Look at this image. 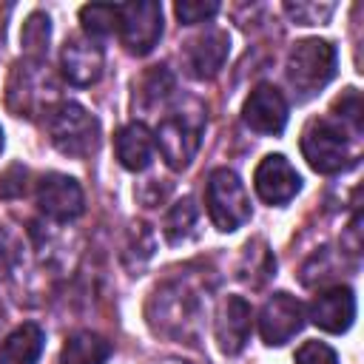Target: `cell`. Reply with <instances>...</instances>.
Listing matches in <instances>:
<instances>
[{
	"mask_svg": "<svg viewBox=\"0 0 364 364\" xmlns=\"http://www.w3.org/2000/svg\"><path fill=\"white\" fill-rule=\"evenodd\" d=\"M336 65H338L336 46L330 40L307 37L299 40L287 54V80L299 91V97L307 100L336 77Z\"/></svg>",
	"mask_w": 364,
	"mask_h": 364,
	"instance_id": "cell-1",
	"label": "cell"
},
{
	"mask_svg": "<svg viewBox=\"0 0 364 364\" xmlns=\"http://www.w3.org/2000/svg\"><path fill=\"white\" fill-rule=\"evenodd\" d=\"M48 139L60 154L82 159L100 145V122L80 102H60L48 111Z\"/></svg>",
	"mask_w": 364,
	"mask_h": 364,
	"instance_id": "cell-2",
	"label": "cell"
},
{
	"mask_svg": "<svg viewBox=\"0 0 364 364\" xmlns=\"http://www.w3.org/2000/svg\"><path fill=\"white\" fill-rule=\"evenodd\" d=\"M205 205H208V216H210L213 228L222 233H230L250 219L247 191L230 168L210 171L208 185H205Z\"/></svg>",
	"mask_w": 364,
	"mask_h": 364,
	"instance_id": "cell-3",
	"label": "cell"
},
{
	"mask_svg": "<svg viewBox=\"0 0 364 364\" xmlns=\"http://www.w3.org/2000/svg\"><path fill=\"white\" fill-rule=\"evenodd\" d=\"M301 154L307 165L318 173H338L353 165V151L344 128L327 117L310 119L301 134Z\"/></svg>",
	"mask_w": 364,
	"mask_h": 364,
	"instance_id": "cell-4",
	"label": "cell"
},
{
	"mask_svg": "<svg viewBox=\"0 0 364 364\" xmlns=\"http://www.w3.org/2000/svg\"><path fill=\"white\" fill-rule=\"evenodd\" d=\"M202 128H205V117L202 111H182L173 117H165L154 134V142L159 145L162 159L168 162V168L182 171L191 165V159L199 151L202 142Z\"/></svg>",
	"mask_w": 364,
	"mask_h": 364,
	"instance_id": "cell-5",
	"label": "cell"
},
{
	"mask_svg": "<svg viewBox=\"0 0 364 364\" xmlns=\"http://www.w3.org/2000/svg\"><path fill=\"white\" fill-rule=\"evenodd\" d=\"M162 37V6L154 0H136L119 6V40L122 46L142 57Z\"/></svg>",
	"mask_w": 364,
	"mask_h": 364,
	"instance_id": "cell-6",
	"label": "cell"
},
{
	"mask_svg": "<svg viewBox=\"0 0 364 364\" xmlns=\"http://www.w3.org/2000/svg\"><path fill=\"white\" fill-rule=\"evenodd\" d=\"M304 327V307L290 293H273L259 313V333L264 344L282 347Z\"/></svg>",
	"mask_w": 364,
	"mask_h": 364,
	"instance_id": "cell-7",
	"label": "cell"
},
{
	"mask_svg": "<svg viewBox=\"0 0 364 364\" xmlns=\"http://www.w3.org/2000/svg\"><path fill=\"white\" fill-rule=\"evenodd\" d=\"M82 188L65 173H46L37 182V208L54 222H71L82 213Z\"/></svg>",
	"mask_w": 364,
	"mask_h": 364,
	"instance_id": "cell-8",
	"label": "cell"
},
{
	"mask_svg": "<svg viewBox=\"0 0 364 364\" xmlns=\"http://www.w3.org/2000/svg\"><path fill=\"white\" fill-rule=\"evenodd\" d=\"M253 185H256V193L267 205H284L301 191V176L287 162V156L267 154L253 173Z\"/></svg>",
	"mask_w": 364,
	"mask_h": 364,
	"instance_id": "cell-9",
	"label": "cell"
},
{
	"mask_svg": "<svg viewBox=\"0 0 364 364\" xmlns=\"http://www.w3.org/2000/svg\"><path fill=\"white\" fill-rule=\"evenodd\" d=\"M242 119L256 134H282L287 125V102L273 85H259L242 105Z\"/></svg>",
	"mask_w": 364,
	"mask_h": 364,
	"instance_id": "cell-10",
	"label": "cell"
},
{
	"mask_svg": "<svg viewBox=\"0 0 364 364\" xmlns=\"http://www.w3.org/2000/svg\"><path fill=\"white\" fill-rule=\"evenodd\" d=\"M102 65H105L102 48L91 37L65 40L63 54H60V68L71 85H94L102 77Z\"/></svg>",
	"mask_w": 364,
	"mask_h": 364,
	"instance_id": "cell-11",
	"label": "cell"
},
{
	"mask_svg": "<svg viewBox=\"0 0 364 364\" xmlns=\"http://www.w3.org/2000/svg\"><path fill=\"white\" fill-rule=\"evenodd\" d=\"M253 327V310L242 296H228L216 313V341L225 355H236L245 350Z\"/></svg>",
	"mask_w": 364,
	"mask_h": 364,
	"instance_id": "cell-12",
	"label": "cell"
},
{
	"mask_svg": "<svg viewBox=\"0 0 364 364\" xmlns=\"http://www.w3.org/2000/svg\"><path fill=\"white\" fill-rule=\"evenodd\" d=\"M355 318V296L350 287H330L310 301V321L324 333H344Z\"/></svg>",
	"mask_w": 364,
	"mask_h": 364,
	"instance_id": "cell-13",
	"label": "cell"
},
{
	"mask_svg": "<svg viewBox=\"0 0 364 364\" xmlns=\"http://www.w3.org/2000/svg\"><path fill=\"white\" fill-rule=\"evenodd\" d=\"M228 51H230V40L219 28H210L202 37L191 40V46H188V68H191V74L199 77V80L216 77L219 68L228 60Z\"/></svg>",
	"mask_w": 364,
	"mask_h": 364,
	"instance_id": "cell-14",
	"label": "cell"
},
{
	"mask_svg": "<svg viewBox=\"0 0 364 364\" xmlns=\"http://www.w3.org/2000/svg\"><path fill=\"white\" fill-rule=\"evenodd\" d=\"M114 148H117V159L125 171H145L151 165V154H154V134L142 122H131V125L119 128V134L114 136Z\"/></svg>",
	"mask_w": 364,
	"mask_h": 364,
	"instance_id": "cell-15",
	"label": "cell"
},
{
	"mask_svg": "<svg viewBox=\"0 0 364 364\" xmlns=\"http://www.w3.org/2000/svg\"><path fill=\"white\" fill-rule=\"evenodd\" d=\"M43 330L37 324H20L0 347V364H37L43 353Z\"/></svg>",
	"mask_w": 364,
	"mask_h": 364,
	"instance_id": "cell-16",
	"label": "cell"
},
{
	"mask_svg": "<svg viewBox=\"0 0 364 364\" xmlns=\"http://www.w3.org/2000/svg\"><path fill=\"white\" fill-rule=\"evenodd\" d=\"M111 353H114V347L108 338H102L91 330H82V333H74L63 344L60 364H105L111 358Z\"/></svg>",
	"mask_w": 364,
	"mask_h": 364,
	"instance_id": "cell-17",
	"label": "cell"
},
{
	"mask_svg": "<svg viewBox=\"0 0 364 364\" xmlns=\"http://www.w3.org/2000/svg\"><path fill=\"white\" fill-rule=\"evenodd\" d=\"M80 23L88 37H108L119 31V6L111 3H91L80 9Z\"/></svg>",
	"mask_w": 364,
	"mask_h": 364,
	"instance_id": "cell-18",
	"label": "cell"
},
{
	"mask_svg": "<svg viewBox=\"0 0 364 364\" xmlns=\"http://www.w3.org/2000/svg\"><path fill=\"white\" fill-rule=\"evenodd\" d=\"M48 37H51V20H48V14H43V11L28 14V20L23 23V31H20V43L26 46L28 60L40 63V60L46 57V51H48Z\"/></svg>",
	"mask_w": 364,
	"mask_h": 364,
	"instance_id": "cell-19",
	"label": "cell"
},
{
	"mask_svg": "<svg viewBox=\"0 0 364 364\" xmlns=\"http://www.w3.org/2000/svg\"><path fill=\"white\" fill-rule=\"evenodd\" d=\"M193 225H196V205H193V199L185 196L165 216V236H168V242H173V245L185 242L191 236Z\"/></svg>",
	"mask_w": 364,
	"mask_h": 364,
	"instance_id": "cell-20",
	"label": "cell"
},
{
	"mask_svg": "<svg viewBox=\"0 0 364 364\" xmlns=\"http://www.w3.org/2000/svg\"><path fill=\"white\" fill-rule=\"evenodd\" d=\"M333 3H284V11L299 23V26H318L327 23L333 14Z\"/></svg>",
	"mask_w": 364,
	"mask_h": 364,
	"instance_id": "cell-21",
	"label": "cell"
},
{
	"mask_svg": "<svg viewBox=\"0 0 364 364\" xmlns=\"http://www.w3.org/2000/svg\"><path fill=\"white\" fill-rule=\"evenodd\" d=\"M173 11H176L179 23L193 26V23L210 20V17L219 11V3H216V0H179V3L173 6Z\"/></svg>",
	"mask_w": 364,
	"mask_h": 364,
	"instance_id": "cell-22",
	"label": "cell"
},
{
	"mask_svg": "<svg viewBox=\"0 0 364 364\" xmlns=\"http://www.w3.org/2000/svg\"><path fill=\"white\" fill-rule=\"evenodd\" d=\"M26 179H28L26 165H20V162L9 165L0 173V199H17V196H23L26 193Z\"/></svg>",
	"mask_w": 364,
	"mask_h": 364,
	"instance_id": "cell-23",
	"label": "cell"
},
{
	"mask_svg": "<svg viewBox=\"0 0 364 364\" xmlns=\"http://www.w3.org/2000/svg\"><path fill=\"white\" fill-rule=\"evenodd\" d=\"M333 111H336L344 122H350L353 131H361V97H358L355 88H347V91L336 100Z\"/></svg>",
	"mask_w": 364,
	"mask_h": 364,
	"instance_id": "cell-24",
	"label": "cell"
},
{
	"mask_svg": "<svg viewBox=\"0 0 364 364\" xmlns=\"http://www.w3.org/2000/svg\"><path fill=\"white\" fill-rule=\"evenodd\" d=\"M296 364H338V355L324 341H304L296 353Z\"/></svg>",
	"mask_w": 364,
	"mask_h": 364,
	"instance_id": "cell-25",
	"label": "cell"
},
{
	"mask_svg": "<svg viewBox=\"0 0 364 364\" xmlns=\"http://www.w3.org/2000/svg\"><path fill=\"white\" fill-rule=\"evenodd\" d=\"M145 94L151 97V102H156V100H165L168 97V91H171V85H173V80H171V74L165 71V65H156L148 77H145Z\"/></svg>",
	"mask_w": 364,
	"mask_h": 364,
	"instance_id": "cell-26",
	"label": "cell"
},
{
	"mask_svg": "<svg viewBox=\"0 0 364 364\" xmlns=\"http://www.w3.org/2000/svg\"><path fill=\"white\" fill-rule=\"evenodd\" d=\"M9 270V247H6V242H3V236H0V276Z\"/></svg>",
	"mask_w": 364,
	"mask_h": 364,
	"instance_id": "cell-27",
	"label": "cell"
},
{
	"mask_svg": "<svg viewBox=\"0 0 364 364\" xmlns=\"http://www.w3.org/2000/svg\"><path fill=\"white\" fill-rule=\"evenodd\" d=\"M0 327H3V304H0Z\"/></svg>",
	"mask_w": 364,
	"mask_h": 364,
	"instance_id": "cell-28",
	"label": "cell"
},
{
	"mask_svg": "<svg viewBox=\"0 0 364 364\" xmlns=\"http://www.w3.org/2000/svg\"><path fill=\"white\" fill-rule=\"evenodd\" d=\"M0 151H3V131H0Z\"/></svg>",
	"mask_w": 364,
	"mask_h": 364,
	"instance_id": "cell-29",
	"label": "cell"
}]
</instances>
